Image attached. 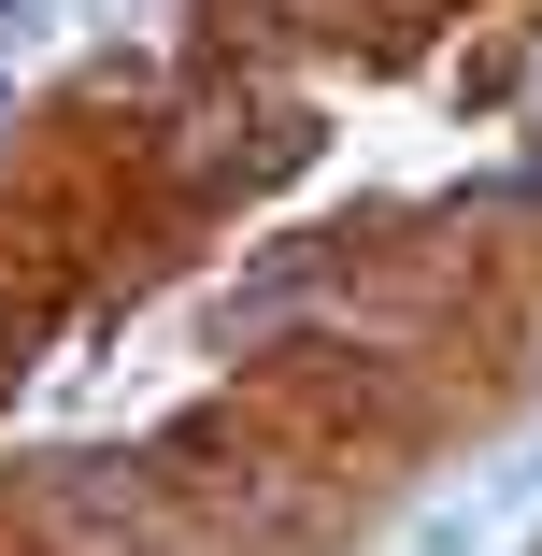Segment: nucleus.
I'll return each instance as SVG.
<instances>
[{"instance_id":"obj_1","label":"nucleus","mask_w":542,"mask_h":556,"mask_svg":"<svg viewBox=\"0 0 542 556\" xmlns=\"http://www.w3.org/2000/svg\"><path fill=\"white\" fill-rule=\"evenodd\" d=\"M414 556H542V428L514 442V457H486L457 500H428Z\"/></svg>"}]
</instances>
